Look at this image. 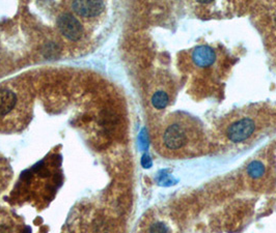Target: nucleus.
Returning a JSON list of instances; mask_svg holds the SVG:
<instances>
[{"mask_svg": "<svg viewBox=\"0 0 276 233\" xmlns=\"http://www.w3.org/2000/svg\"><path fill=\"white\" fill-rule=\"evenodd\" d=\"M170 102V93L165 88H158L151 97V104L157 110H162L168 106Z\"/></svg>", "mask_w": 276, "mask_h": 233, "instance_id": "nucleus-7", "label": "nucleus"}, {"mask_svg": "<svg viewBox=\"0 0 276 233\" xmlns=\"http://www.w3.org/2000/svg\"><path fill=\"white\" fill-rule=\"evenodd\" d=\"M17 104V96L10 89H0V117L10 114Z\"/></svg>", "mask_w": 276, "mask_h": 233, "instance_id": "nucleus-6", "label": "nucleus"}, {"mask_svg": "<svg viewBox=\"0 0 276 233\" xmlns=\"http://www.w3.org/2000/svg\"><path fill=\"white\" fill-rule=\"evenodd\" d=\"M149 233H168V228L164 223H154L149 229Z\"/></svg>", "mask_w": 276, "mask_h": 233, "instance_id": "nucleus-9", "label": "nucleus"}, {"mask_svg": "<svg viewBox=\"0 0 276 233\" xmlns=\"http://www.w3.org/2000/svg\"><path fill=\"white\" fill-rule=\"evenodd\" d=\"M191 59L198 68H208L216 60V53L208 46H199L192 51Z\"/></svg>", "mask_w": 276, "mask_h": 233, "instance_id": "nucleus-5", "label": "nucleus"}, {"mask_svg": "<svg viewBox=\"0 0 276 233\" xmlns=\"http://www.w3.org/2000/svg\"><path fill=\"white\" fill-rule=\"evenodd\" d=\"M58 28L61 35L70 40H79L84 35L82 24L72 14L64 13L58 18Z\"/></svg>", "mask_w": 276, "mask_h": 233, "instance_id": "nucleus-3", "label": "nucleus"}, {"mask_svg": "<svg viewBox=\"0 0 276 233\" xmlns=\"http://www.w3.org/2000/svg\"><path fill=\"white\" fill-rule=\"evenodd\" d=\"M256 121L255 116L248 113L236 115L226 123L224 134L234 143H241L255 134Z\"/></svg>", "mask_w": 276, "mask_h": 233, "instance_id": "nucleus-2", "label": "nucleus"}, {"mask_svg": "<svg viewBox=\"0 0 276 233\" xmlns=\"http://www.w3.org/2000/svg\"><path fill=\"white\" fill-rule=\"evenodd\" d=\"M0 233H12V231H11L10 228L1 226V227H0Z\"/></svg>", "mask_w": 276, "mask_h": 233, "instance_id": "nucleus-11", "label": "nucleus"}, {"mask_svg": "<svg viewBox=\"0 0 276 233\" xmlns=\"http://www.w3.org/2000/svg\"><path fill=\"white\" fill-rule=\"evenodd\" d=\"M72 11L81 19L93 21L98 19L105 11V3L102 1H73L71 3Z\"/></svg>", "mask_w": 276, "mask_h": 233, "instance_id": "nucleus-4", "label": "nucleus"}, {"mask_svg": "<svg viewBox=\"0 0 276 233\" xmlns=\"http://www.w3.org/2000/svg\"><path fill=\"white\" fill-rule=\"evenodd\" d=\"M247 174L254 179H258L261 178L265 172L266 168L262 162L259 161H253L248 166H247Z\"/></svg>", "mask_w": 276, "mask_h": 233, "instance_id": "nucleus-8", "label": "nucleus"}, {"mask_svg": "<svg viewBox=\"0 0 276 233\" xmlns=\"http://www.w3.org/2000/svg\"><path fill=\"white\" fill-rule=\"evenodd\" d=\"M141 165L144 168H150L152 166V160L149 155H143L141 159Z\"/></svg>", "mask_w": 276, "mask_h": 233, "instance_id": "nucleus-10", "label": "nucleus"}, {"mask_svg": "<svg viewBox=\"0 0 276 233\" xmlns=\"http://www.w3.org/2000/svg\"><path fill=\"white\" fill-rule=\"evenodd\" d=\"M205 144L201 124L191 116L174 113L162 121L155 135L158 152L167 157L182 159L198 154Z\"/></svg>", "mask_w": 276, "mask_h": 233, "instance_id": "nucleus-1", "label": "nucleus"}]
</instances>
